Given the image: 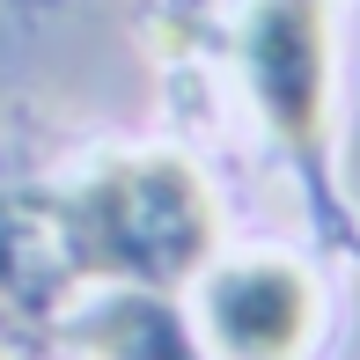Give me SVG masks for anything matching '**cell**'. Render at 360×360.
I'll use <instances>...</instances> for the list:
<instances>
[{"label":"cell","instance_id":"obj_1","mask_svg":"<svg viewBox=\"0 0 360 360\" xmlns=\"http://www.w3.org/2000/svg\"><path fill=\"white\" fill-rule=\"evenodd\" d=\"M67 250L89 272H125L140 287H176L214 250L206 184L176 155H140L103 169L67 214Z\"/></svg>","mask_w":360,"mask_h":360},{"label":"cell","instance_id":"obj_2","mask_svg":"<svg viewBox=\"0 0 360 360\" xmlns=\"http://www.w3.org/2000/svg\"><path fill=\"white\" fill-rule=\"evenodd\" d=\"M250 89L280 140L316 147L323 133V0H257Z\"/></svg>","mask_w":360,"mask_h":360},{"label":"cell","instance_id":"obj_3","mask_svg":"<svg viewBox=\"0 0 360 360\" xmlns=\"http://www.w3.org/2000/svg\"><path fill=\"white\" fill-rule=\"evenodd\" d=\"M206 323H214L228 360H287L309 338V280L294 265H228L206 287Z\"/></svg>","mask_w":360,"mask_h":360},{"label":"cell","instance_id":"obj_4","mask_svg":"<svg viewBox=\"0 0 360 360\" xmlns=\"http://www.w3.org/2000/svg\"><path fill=\"white\" fill-rule=\"evenodd\" d=\"M89 346L103 360H191V338L155 294H118L89 323Z\"/></svg>","mask_w":360,"mask_h":360}]
</instances>
